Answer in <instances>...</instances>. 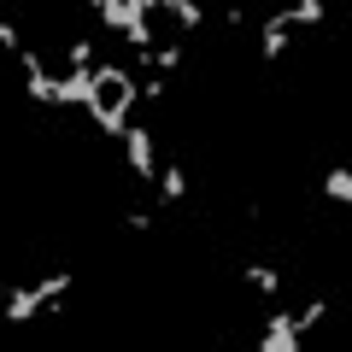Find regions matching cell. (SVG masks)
Returning a JSON list of instances; mask_svg holds the SVG:
<instances>
[{
    "instance_id": "6da1fadb",
    "label": "cell",
    "mask_w": 352,
    "mask_h": 352,
    "mask_svg": "<svg viewBox=\"0 0 352 352\" xmlns=\"http://www.w3.org/2000/svg\"><path fill=\"white\" fill-rule=\"evenodd\" d=\"M135 100H141V82L124 71V65H94V124H100L106 135L124 141Z\"/></svg>"
},
{
    "instance_id": "7a4b0ae2",
    "label": "cell",
    "mask_w": 352,
    "mask_h": 352,
    "mask_svg": "<svg viewBox=\"0 0 352 352\" xmlns=\"http://www.w3.org/2000/svg\"><path fill=\"white\" fill-rule=\"evenodd\" d=\"M153 12H159V0H94V18L112 24V30H129L141 18H153Z\"/></svg>"
},
{
    "instance_id": "3957f363",
    "label": "cell",
    "mask_w": 352,
    "mask_h": 352,
    "mask_svg": "<svg viewBox=\"0 0 352 352\" xmlns=\"http://www.w3.org/2000/svg\"><path fill=\"white\" fill-rule=\"evenodd\" d=\"M124 147H129V170L141 176V182H159V159H153V135L141 124L124 129Z\"/></svg>"
},
{
    "instance_id": "277c9868",
    "label": "cell",
    "mask_w": 352,
    "mask_h": 352,
    "mask_svg": "<svg viewBox=\"0 0 352 352\" xmlns=\"http://www.w3.org/2000/svg\"><path fill=\"white\" fill-rule=\"evenodd\" d=\"M258 352H300V329H294V311H270Z\"/></svg>"
},
{
    "instance_id": "5b68a950",
    "label": "cell",
    "mask_w": 352,
    "mask_h": 352,
    "mask_svg": "<svg viewBox=\"0 0 352 352\" xmlns=\"http://www.w3.org/2000/svg\"><path fill=\"white\" fill-rule=\"evenodd\" d=\"M18 65H24V88H30V100H36V106H53V76L41 71V59L24 47V53H18Z\"/></svg>"
},
{
    "instance_id": "8992f818",
    "label": "cell",
    "mask_w": 352,
    "mask_h": 352,
    "mask_svg": "<svg viewBox=\"0 0 352 352\" xmlns=\"http://www.w3.org/2000/svg\"><path fill=\"white\" fill-rule=\"evenodd\" d=\"M36 311H41L36 288H12V294H6V305H0V317H6V323H30Z\"/></svg>"
},
{
    "instance_id": "52a82bcc",
    "label": "cell",
    "mask_w": 352,
    "mask_h": 352,
    "mask_svg": "<svg viewBox=\"0 0 352 352\" xmlns=\"http://www.w3.org/2000/svg\"><path fill=\"white\" fill-rule=\"evenodd\" d=\"M71 294V270H59V276H41L36 282V300H41V311H59V300Z\"/></svg>"
},
{
    "instance_id": "ba28073f",
    "label": "cell",
    "mask_w": 352,
    "mask_h": 352,
    "mask_svg": "<svg viewBox=\"0 0 352 352\" xmlns=\"http://www.w3.org/2000/svg\"><path fill=\"white\" fill-rule=\"evenodd\" d=\"M323 18H329L323 0H300V6H288V12H276V24L288 30V24H323Z\"/></svg>"
},
{
    "instance_id": "9c48e42d",
    "label": "cell",
    "mask_w": 352,
    "mask_h": 352,
    "mask_svg": "<svg viewBox=\"0 0 352 352\" xmlns=\"http://www.w3.org/2000/svg\"><path fill=\"white\" fill-rule=\"evenodd\" d=\"M159 194L176 206L182 194H188V170H182V164H159Z\"/></svg>"
},
{
    "instance_id": "30bf717a",
    "label": "cell",
    "mask_w": 352,
    "mask_h": 352,
    "mask_svg": "<svg viewBox=\"0 0 352 352\" xmlns=\"http://www.w3.org/2000/svg\"><path fill=\"white\" fill-rule=\"evenodd\" d=\"M323 194H329V200H340V206H352V170H346V164H329Z\"/></svg>"
},
{
    "instance_id": "8fae6325",
    "label": "cell",
    "mask_w": 352,
    "mask_h": 352,
    "mask_svg": "<svg viewBox=\"0 0 352 352\" xmlns=\"http://www.w3.org/2000/svg\"><path fill=\"white\" fill-rule=\"evenodd\" d=\"M159 12H170L176 18V24H182V30H194V24H200V6H194V0H159Z\"/></svg>"
},
{
    "instance_id": "7c38bea8",
    "label": "cell",
    "mask_w": 352,
    "mask_h": 352,
    "mask_svg": "<svg viewBox=\"0 0 352 352\" xmlns=\"http://www.w3.org/2000/svg\"><path fill=\"white\" fill-rule=\"evenodd\" d=\"M241 276H247V282H252V288H258V294H282V276H276V270H270V264H247Z\"/></svg>"
},
{
    "instance_id": "4fadbf2b",
    "label": "cell",
    "mask_w": 352,
    "mask_h": 352,
    "mask_svg": "<svg viewBox=\"0 0 352 352\" xmlns=\"http://www.w3.org/2000/svg\"><path fill=\"white\" fill-rule=\"evenodd\" d=\"M282 53H288V30L270 18V24H264V59H282Z\"/></svg>"
},
{
    "instance_id": "5bb4252c",
    "label": "cell",
    "mask_w": 352,
    "mask_h": 352,
    "mask_svg": "<svg viewBox=\"0 0 352 352\" xmlns=\"http://www.w3.org/2000/svg\"><path fill=\"white\" fill-rule=\"evenodd\" d=\"M124 41H129L135 53H153V24H147V18H141V24H129V30H124Z\"/></svg>"
},
{
    "instance_id": "9a60e30c",
    "label": "cell",
    "mask_w": 352,
    "mask_h": 352,
    "mask_svg": "<svg viewBox=\"0 0 352 352\" xmlns=\"http://www.w3.org/2000/svg\"><path fill=\"white\" fill-rule=\"evenodd\" d=\"M323 311H329V300H311V305H300V311H294V329H311Z\"/></svg>"
},
{
    "instance_id": "2e32d148",
    "label": "cell",
    "mask_w": 352,
    "mask_h": 352,
    "mask_svg": "<svg viewBox=\"0 0 352 352\" xmlns=\"http://www.w3.org/2000/svg\"><path fill=\"white\" fill-rule=\"evenodd\" d=\"M88 59H94V47L76 36V41H71V71H88Z\"/></svg>"
},
{
    "instance_id": "e0dca14e",
    "label": "cell",
    "mask_w": 352,
    "mask_h": 352,
    "mask_svg": "<svg viewBox=\"0 0 352 352\" xmlns=\"http://www.w3.org/2000/svg\"><path fill=\"white\" fill-rule=\"evenodd\" d=\"M0 47H12V53H24V41H18V30L6 24V18H0Z\"/></svg>"
},
{
    "instance_id": "ac0fdd59",
    "label": "cell",
    "mask_w": 352,
    "mask_h": 352,
    "mask_svg": "<svg viewBox=\"0 0 352 352\" xmlns=\"http://www.w3.org/2000/svg\"><path fill=\"white\" fill-rule=\"evenodd\" d=\"M141 100H164V76H147L141 82Z\"/></svg>"
}]
</instances>
